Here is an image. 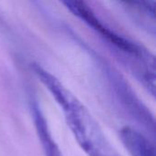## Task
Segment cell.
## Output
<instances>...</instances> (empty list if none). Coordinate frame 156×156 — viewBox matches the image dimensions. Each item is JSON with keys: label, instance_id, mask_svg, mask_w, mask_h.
Wrapping results in <instances>:
<instances>
[{"label": "cell", "instance_id": "obj_1", "mask_svg": "<svg viewBox=\"0 0 156 156\" xmlns=\"http://www.w3.org/2000/svg\"><path fill=\"white\" fill-rule=\"evenodd\" d=\"M31 69L62 110L71 133L87 155L122 156L86 107L54 75L36 63Z\"/></svg>", "mask_w": 156, "mask_h": 156}, {"label": "cell", "instance_id": "obj_2", "mask_svg": "<svg viewBox=\"0 0 156 156\" xmlns=\"http://www.w3.org/2000/svg\"><path fill=\"white\" fill-rule=\"evenodd\" d=\"M72 15L80 18L104 39L124 54H132L138 49V45L118 35L106 27L96 16L85 0H58Z\"/></svg>", "mask_w": 156, "mask_h": 156}, {"label": "cell", "instance_id": "obj_3", "mask_svg": "<svg viewBox=\"0 0 156 156\" xmlns=\"http://www.w3.org/2000/svg\"><path fill=\"white\" fill-rule=\"evenodd\" d=\"M112 87L124 111L147 131L154 133L155 121L150 110L137 97L132 88L119 76L112 77Z\"/></svg>", "mask_w": 156, "mask_h": 156}, {"label": "cell", "instance_id": "obj_4", "mask_svg": "<svg viewBox=\"0 0 156 156\" xmlns=\"http://www.w3.org/2000/svg\"><path fill=\"white\" fill-rule=\"evenodd\" d=\"M120 139L131 156H156L154 144L133 127H123L120 131Z\"/></svg>", "mask_w": 156, "mask_h": 156}, {"label": "cell", "instance_id": "obj_5", "mask_svg": "<svg viewBox=\"0 0 156 156\" xmlns=\"http://www.w3.org/2000/svg\"><path fill=\"white\" fill-rule=\"evenodd\" d=\"M32 115L37 137L40 141L44 156H62L61 152L52 137L48 122L37 102L32 104Z\"/></svg>", "mask_w": 156, "mask_h": 156}, {"label": "cell", "instance_id": "obj_6", "mask_svg": "<svg viewBox=\"0 0 156 156\" xmlns=\"http://www.w3.org/2000/svg\"><path fill=\"white\" fill-rule=\"evenodd\" d=\"M139 10L154 19L155 16V0H140Z\"/></svg>", "mask_w": 156, "mask_h": 156}, {"label": "cell", "instance_id": "obj_7", "mask_svg": "<svg viewBox=\"0 0 156 156\" xmlns=\"http://www.w3.org/2000/svg\"><path fill=\"white\" fill-rule=\"evenodd\" d=\"M118 1L123 3L126 5H129L131 7L137 8V9H139V6H140V0H118Z\"/></svg>", "mask_w": 156, "mask_h": 156}]
</instances>
